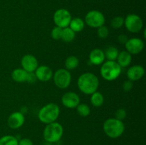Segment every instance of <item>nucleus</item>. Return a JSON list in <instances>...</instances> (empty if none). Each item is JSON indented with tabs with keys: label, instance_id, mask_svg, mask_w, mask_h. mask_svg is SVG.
<instances>
[{
	"label": "nucleus",
	"instance_id": "1",
	"mask_svg": "<svg viewBox=\"0 0 146 145\" xmlns=\"http://www.w3.org/2000/svg\"><path fill=\"white\" fill-rule=\"evenodd\" d=\"M78 89L86 95H91L96 92L99 86L98 77L91 72H85L80 75L77 82Z\"/></svg>",
	"mask_w": 146,
	"mask_h": 145
},
{
	"label": "nucleus",
	"instance_id": "2",
	"mask_svg": "<svg viewBox=\"0 0 146 145\" xmlns=\"http://www.w3.org/2000/svg\"><path fill=\"white\" fill-rule=\"evenodd\" d=\"M60 114V108L57 104L48 103L40 109L38 117L44 124L52 123L56 121Z\"/></svg>",
	"mask_w": 146,
	"mask_h": 145
},
{
	"label": "nucleus",
	"instance_id": "3",
	"mask_svg": "<svg viewBox=\"0 0 146 145\" xmlns=\"http://www.w3.org/2000/svg\"><path fill=\"white\" fill-rule=\"evenodd\" d=\"M103 128L108 137L116 139L123 134L125 125L123 121L118 120L115 118H109L104 122Z\"/></svg>",
	"mask_w": 146,
	"mask_h": 145
},
{
	"label": "nucleus",
	"instance_id": "4",
	"mask_svg": "<svg viewBox=\"0 0 146 145\" xmlns=\"http://www.w3.org/2000/svg\"><path fill=\"white\" fill-rule=\"evenodd\" d=\"M101 75L104 80L113 81L116 80L120 76L122 71V68L116 61H108L103 63L101 67Z\"/></svg>",
	"mask_w": 146,
	"mask_h": 145
},
{
	"label": "nucleus",
	"instance_id": "5",
	"mask_svg": "<svg viewBox=\"0 0 146 145\" xmlns=\"http://www.w3.org/2000/svg\"><path fill=\"white\" fill-rule=\"evenodd\" d=\"M64 133V129L61 124L54 122L48 124L44 128L43 136L46 142L54 143L61 139Z\"/></svg>",
	"mask_w": 146,
	"mask_h": 145
},
{
	"label": "nucleus",
	"instance_id": "6",
	"mask_svg": "<svg viewBox=\"0 0 146 145\" xmlns=\"http://www.w3.org/2000/svg\"><path fill=\"white\" fill-rule=\"evenodd\" d=\"M55 85L61 89H65L70 85L71 82V75L66 69H59L53 75Z\"/></svg>",
	"mask_w": 146,
	"mask_h": 145
},
{
	"label": "nucleus",
	"instance_id": "7",
	"mask_svg": "<svg viewBox=\"0 0 146 145\" xmlns=\"http://www.w3.org/2000/svg\"><path fill=\"white\" fill-rule=\"evenodd\" d=\"M105 16L104 14L97 10L88 11L85 16V22L91 28H98L105 24Z\"/></svg>",
	"mask_w": 146,
	"mask_h": 145
},
{
	"label": "nucleus",
	"instance_id": "8",
	"mask_svg": "<svg viewBox=\"0 0 146 145\" xmlns=\"http://www.w3.org/2000/svg\"><path fill=\"white\" fill-rule=\"evenodd\" d=\"M124 25L129 32L138 33L143 27V22L139 16L131 14L124 18Z\"/></svg>",
	"mask_w": 146,
	"mask_h": 145
},
{
	"label": "nucleus",
	"instance_id": "9",
	"mask_svg": "<svg viewBox=\"0 0 146 145\" xmlns=\"http://www.w3.org/2000/svg\"><path fill=\"white\" fill-rule=\"evenodd\" d=\"M72 19L71 13L66 9H59L54 14V21L56 26L61 28L68 27Z\"/></svg>",
	"mask_w": 146,
	"mask_h": 145
},
{
	"label": "nucleus",
	"instance_id": "10",
	"mask_svg": "<svg viewBox=\"0 0 146 145\" xmlns=\"http://www.w3.org/2000/svg\"><path fill=\"white\" fill-rule=\"evenodd\" d=\"M125 47L130 54H138L143 50L144 43L141 38H132L128 40Z\"/></svg>",
	"mask_w": 146,
	"mask_h": 145
},
{
	"label": "nucleus",
	"instance_id": "11",
	"mask_svg": "<svg viewBox=\"0 0 146 145\" xmlns=\"http://www.w3.org/2000/svg\"><path fill=\"white\" fill-rule=\"evenodd\" d=\"M21 67L28 72H34L38 66V61L33 55L27 54L22 57L21 61Z\"/></svg>",
	"mask_w": 146,
	"mask_h": 145
},
{
	"label": "nucleus",
	"instance_id": "12",
	"mask_svg": "<svg viewBox=\"0 0 146 145\" xmlns=\"http://www.w3.org/2000/svg\"><path fill=\"white\" fill-rule=\"evenodd\" d=\"M61 102L66 107L74 109L80 104V98L76 92H68L62 96Z\"/></svg>",
	"mask_w": 146,
	"mask_h": 145
},
{
	"label": "nucleus",
	"instance_id": "13",
	"mask_svg": "<svg viewBox=\"0 0 146 145\" xmlns=\"http://www.w3.org/2000/svg\"><path fill=\"white\" fill-rule=\"evenodd\" d=\"M25 122L24 115L21 112H14L11 113L7 119L8 126L11 129H19L24 125Z\"/></svg>",
	"mask_w": 146,
	"mask_h": 145
},
{
	"label": "nucleus",
	"instance_id": "14",
	"mask_svg": "<svg viewBox=\"0 0 146 145\" xmlns=\"http://www.w3.org/2000/svg\"><path fill=\"white\" fill-rule=\"evenodd\" d=\"M36 77L37 79L42 82H46L53 78V71L51 68L47 65H41L34 71Z\"/></svg>",
	"mask_w": 146,
	"mask_h": 145
},
{
	"label": "nucleus",
	"instance_id": "15",
	"mask_svg": "<svg viewBox=\"0 0 146 145\" xmlns=\"http://www.w3.org/2000/svg\"><path fill=\"white\" fill-rule=\"evenodd\" d=\"M145 74V69L140 65L131 67L127 71V77L131 81H137L141 79Z\"/></svg>",
	"mask_w": 146,
	"mask_h": 145
},
{
	"label": "nucleus",
	"instance_id": "16",
	"mask_svg": "<svg viewBox=\"0 0 146 145\" xmlns=\"http://www.w3.org/2000/svg\"><path fill=\"white\" fill-rule=\"evenodd\" d=\"M106 57L104 51L100 48H95L90 53L89 61L95 65H99L103 64L105 61Z\"/></svg>",
	"mask_w": 146,
	"mask_h": 145
},
{
	"label": "nucleus",
	"instance_id": "17",
	"mask_svg": "<svg viewBox=\"0 0 146 145\" xmlns=\"http://www.w3.org/2000/svg\"><path fill=\"white\" fill-rule=\"evenodd\" d=\"M117 63L121 68H126L131 64L132 61V56L128 51H121L118 53V58H117Z\"/></svg>",
	"mask_w": 146,
	"mask_h": 145
},
{
	"label": "nucleus",
	"instance_id": "18",
	"mask_svg": "<svg viewBox=\"0 0 146 145\" xmlns=\"http://www.w3.org/2000/svg\"><path fill=\"white\" fill-rule=\"evenodd\" d=\"M29 72H27L23 68H17L11 72V78L13 80L17 82H27L28 78Z\"/></svg>",
	"mask_w": 146,
	"mask_h": 145
},
{
	"label": "nucleus",
	"instance_id": "19",
	"mask_svg": "<svg viewBox=\"0 0 146 145\" xmlns=\"http://www.w3.org/2000/svg\"><path fill=\"white\" fill-rule=\"evenodd\" d=\"M69 28L75 33L80 32L82 31L85 26V22L81 18H74L71 20L69 24Z\"/></svg>",
	"mask_w": 146,
	"mask_h": 145
},
{
	"label": "nucleus",
	"instance_id": "20",
	"mask_svg": "<svg viewBox=\"0 0 146 145\" xmlns=\"http://www.w3.org/2000/svg\"><path fill=\"white\" fill-rule=\"evenodd\" d=\"M119 52L118 50L115 47L110 45L106 48V51H104L106 58L108 59V61H115V60L118 58V55Z\"/></svg>",
	"mask_w": 146,
	"mask_h": 145
},
{
	"label": "nucleus",
	"instance_id": "21",
	"mask_svg": "<svg viewBox=\"0 0 146 145\" xmlns=\"http://www.w3.org/2000/svg\"><path fill=\"white\" fill-rule=\"evenodd\" d=\"M104 98L102 94L99 92H95L91 94V102L93 106L96 107H99L104 104Z\"/></svg>",
	"mask_w": 146,
	"mask_h": 145
},
{
	"label": "nucleus",
	"instance_id": "22",
	"mask_svg": "<svg viewBox=\"0 0 146 145\" xmlns=\"http://www.w3.org/2000/svg\"><path fill=\"white\" fill-rule=\"evenodd\" d=\"M76 37V33L71 30L69 27H66L63 28L61 39L65 42H71L74 41Z\"/></svg>",
	"mask_w": 146,
	"mask_h": 145
},
{
	"label": "nucleus",
	"instance_id": "23",
	"mask_svg": "<svg viewBox=\"0 0 146 145\" xmlns=\"http://www.w3.org/2000/svg\"><path fill=\"white\" fill-rule=\"evenodd\" d=\"M79 61L78 58L74 55H70L66 59L65 67L66 70H74L78 67Z\"/></svg>",
	"mask_w": 146,
	"mask_h": 145
},
{
	"label": "nucleus",
	"instance_id": "24",
	"mask_svg": "<svg viewBox=\"0 0 146 145\" xmlns=\"http://www.w3.org/2000/svg\"><path fill=\"white\" fill-rule=\"evenodd\" d=\"M0 145H18V140L15 136L6 135L0 138Z\"/></svg>",
	"mask_w": 146,
	"mask_h": 145
},
{
	"label": "nucleus",
	"instance_id": "25",
	"mask_svg": "<svg viewBox=\"0 0 146 145\" xmlns=\"http://www.w3.org/2000/svg\"><path fill=\"white\" fill-rule=\"evenodd\" d=\"M76 108L78 115L84 117L88 116L91 112V109L86 104H79Z\"/></svg>",
	"mask_w": 146,
	"mask_h": 145
},
{
	"label": "nucleus",
	"instance_id": "26",
	"mask_svg": "<svg viewBox=\"0 0 146 145\" xmlns=\"http://www.w3.org/2000/svg\"><path fill=\"white\" fill-rule=\"evenodd\" d=\"M111 25L115 29L121 28L124 25V18L122 16H115L111 20Z\"/></svg>",
	"mask_w": 146,
	"mask_h": 145
},
{
	"label": "nucleus",
	"instance_id": "27",
	"mask_svg": "<svg viewBox=\"0 0 146 145\" xmlns=\"http://www.w3.org/2000/svg\"><path fill=\"white\" fill-rule=\"evenodd\" d=\"M62 31H63V28H60V27L58 26H56L55 27H54L51 33V37H52L53 39L56 40V41L61 39Z\"/></svg>",
	"mask_w": 146,
	"mask_h": 145
},
{
	"label": "nucleus",
	"instance_id": "28",
	"mask_svg": "<svg viewBox=\"0 0 146 145\" xmlns=\"http://www.w3.org/2000/svg\"><path fill=\"white\" fill-rule=\"evenodd\" d=\"M97 34H98V36L100 38H102V39H104V38H107L109 34V30L105 26H102L98 28V31H97Z\"/></svg>",
	"mask_w": 146,
	"mask_h": 145
},
{
	"label": "nucleus",
	"instance_id": "29",
	"mask_svg": "<svg viewBox=\"0 0 146 145\" xmlns=\"http://www.w3.org/2000/svg\"><path fill=\"white\" fill-rule=\"evenodd\" d=\"M127 117V112L123 108H120V109H117L116 112L115 113V118L118 119V120L123 121Z\"/></svg>",
	"mask_w": 146,
	"mask_h": 145
},
{
	"label": "nucleus",
	"instance_id": "30",
	"mask_svg": "<svg viewBox=\"0 0 146 145\" xmlns=\"http://www.w3.org/2000/svg\"><path fill=\"white\" fill-rule=\"evenodd\" d=\"M133 81L130 80L125 81L123 84V89L125 92H129L133 89Z\"/></svg>",
	"mask_w": 146,
	"mask_h": 145
},
{
	"label": "nucleus",
	"instance_id": "31",
	"mask_svg": "<svg viewBox=\"0 0 146 145\" xmlns=\"http://www.w3.org/2000/svg\"><path fill=\"white\" fill-rule=\"evenodd\" d=\"M18 145H33V142L31 139L24 138L20 141H18Z\"/></svg>",
	"mask_w": 146,
	"mask_h": 145
},
{
	"label": "nucleus",
	"instance_id": "32",
	"mask_svg": "<svg viewBox=\"0 0 146 145\" xmlns=\"http://www.w3.org/2000/svg\"><path fill=\"white\" fill-rule=\"evenodd\" d=\"M36 77L35 73L34 72H29L28 74V78H27V82H29V83H34L35 81L36 80Z\"/></svg>",
	"mask_w": 146,
	"mask_h": 145
},
{
	"label": "nucleus",
	"instance_id": "33",
	"mask_svg": "<svg viewBox=\"0 0 146 145\" xmlns=\"http://www.w3.org/2000/svg\"><path fill=\"white\" fill-rule=\"evenodd\" d=\"M128 36H127L126 35H125V34H121V35L118 36V42L121 44H124V45H125V43L128 41Z\"/></svg>",
	"mask_w": 146,
	"mask_h": 145
}]
</instances>
